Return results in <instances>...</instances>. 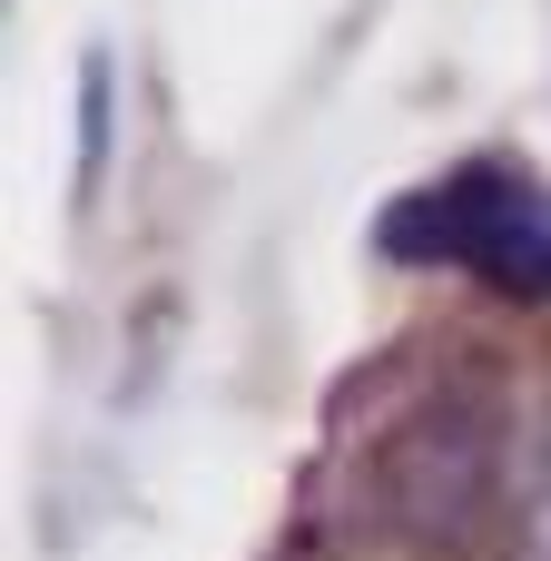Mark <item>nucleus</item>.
Here are the masks:
<instances>
[{"instance_id":"nucleus-2","label":"nucleus","mask_w":551,"mask_h":561,"mask_svg":"<svg viewBox=\"0 0 551 561\" xmlns=\"http://www.w3.org/2000/svg\"><path fill=\"white\" fill-rule=\"evenodd\" d=\"M493 473H503V414L483 385H444L434 404H414L375 463V503L414 552H454L483 533L493 513Z\"/></svg>"},{"instance_id":"nucleus-1","label":"nucleus","mask_w":551,"mask_h":561,"mask_svg":"<svg viewBox=\"0 0 551 561\" xmlns=\"http://www.w3.org/2000/svg\"><path fill=\"white\" fill-rule=\"evenodd\" d=\"M384 256L473 266L493 296L551 306V187L523 178V168H503V158H473V168L414 187V197L384 217Z\"/></svg>"},{"instance_id":"nucleus-4","label":"nucleus","mask_w":551,"mask_h":561,"mask_svg":"<svg viewBox=\"0 0 551 561\" xmlns=\"http://www.w3.org/2000/svg\"><path fill=\"white\" fill-rule=\"evenodd\" d=\"M523 561H551V404H542V454H532V533H523Z\"/></svg>"},{"instance_id":"nucleus-3","label":"nucleus","mask_w":551,"mask_h":561,"mask_svg":"<svg viewBox=\"0 0 551 561\" xmlns=\"http://www.w3.org/2000/svg\"><path fill=\"white\" fill-rule=\"evenodd\" d=\"M108 168V49L79 59V187H99Z\"/></svg>"}]
</instances>
